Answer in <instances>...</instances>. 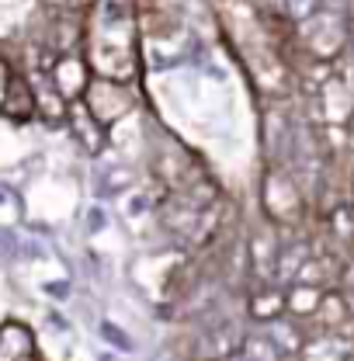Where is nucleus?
<instances>
[{
  "instance_id": "2",
  "label": "nucleus",
  "mask_w": 354,
  "mask_h": 361,
  "mask_svg": "<svg viewBox=\"0 0 354 361\" xmlns=\"http://www.w3.org/2000/svg\"><path fill=\"white\" fill-rule=\"evenodd\" d=\"M319 288H312V285H299L295 292H292V299H288V306L292 310H299V313H316V306H319Z\"/></svg>"
},
{
  "instance_id": "4",
  "label": "nucleus",
  "mask_w": 354,
  "mask_h": 361,
  "mask_svg": "<svg viewBox=\"0 0 354 361\" xmlns=\"http://www.w3.org/2000/svg\"><path fill=\"white\" fill-rule=\"evenodd\" d=\"M348 42H351V49H354V18L348 21Z\"/></svg>"
},
{
  "instance_id": "3",
  "label": "nucleus",
  "mask_w": 354,
  "mask_h": 361,
  "mask_svg": "<svg viewBox=\"0 0 354 361\" xmlns=\"http://www.w3.org/2000/svg\"><path fill=\"white\" fill-rule=\"evenodd\" d=\"M344 288H348V295H354V261L348 264V271H344Z\"/></svg>"
},
{
  "instance_id": "1",
  "label": "nucleus",
  "mask_w": 354,
  "mask_h": 361,
  "mask_svg": "<svg viewBox=\"0 0 354 361\" xmlns=\"http://www.w3.org/2000/svg\"><path fill=\"white\" fill-rule=\"evenodd\" d=\"M303 35L316 56L334 59L348 45V21L337 11H312L310 18H303Z\"/></svg>"
}]
</instances>
